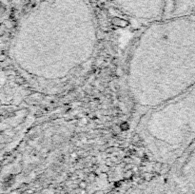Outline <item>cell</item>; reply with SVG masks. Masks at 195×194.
<instances>
[{
	"label": "cell",
	"instance_id": "1",
	"mask_svg": "<svg viewBox=\"0 0 195 194\" xmlns=\"http://www.w3.org/2000/svg\"><path fill=\"white\" fill-rule=\"evenodd\" d=\"M97 40L89 0H42L19 24L11 55L30 76L61 79L89 61Z\"/></svg>",
	"mask_w": 195,
	"mask_h": 194
},
{
	"label": "cell",
	"instance_id": "2",
	"mask_svg": "<svg viewBox=\"0 0 195 194\" xmlns=\"http://www.w3.org/2000/svg\"><path fill=\"white\" fill-rule=\"evenodd\" d=\"M131 99L146 110L195 86V19L149 22L136 40L127 69Z\"/></svg>",
	"mask_w": 195,
	"mask_h": 194
},
{
	"label": "cell",
	"instance_id": "3",
	"mask_svg": "<svg viewBox=\"0 0 195 194\" xmlns=\"http://www.w3.org/2000/svg\"><path fill=\"white\" fill-rule=\"evenodd\" d=\"M152 159L175 163L195 142V86L146 111L137 128Z\"/></svg>",
	"mask_w": 195,
	"mask_h": 194
},
{
	"label": "cell",
	"instance_id": "4",
	"mask_svg": "<svg viewBox=\"0 0 195 194\" xmlns=\"http://www.w3.org/2000/svg\"><path fill=\"white\" fill-rule=\"evenodd\" d=\"M126 14L152 22L164 18L165 0H111Z\"/></svg>",
	"mask_w": 195,
	"mask_h": 194
},
{
	"label": "cell",
	"instance_id": "5",
	"mask_svg": "<svg viewBox=\"0 0 195 194\" xmlns=\"http://www.w3.org/2000/svg\"><path fill=\"white\" fill-rule=\"evenodd\" d=\"M195 9V0H165L164 18L190 15Z\"/></svg>",
	"mask_w": 195,
	"mask_h": 194
},
{
	"label": "cell",
	"instance_id": "6",
	"mask_svg": "<svg viewBox=\"0 0 195 194\" xmlns=\"http://www.w3.org/2000/svg\"><path fill=\"white\" fill-rule=\"evenodd\" d=\"M0 131H1V120H0ZM0 134H1V133H0ZM0 136H1V135H0Z\"/></svg>",
	"mask_w": 195,
	"mask_h": 194
}]
</instances>
